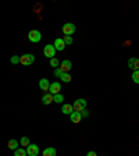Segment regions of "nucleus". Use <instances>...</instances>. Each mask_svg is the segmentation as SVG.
Returning <instances> with one entry per match:
<instances>
[{"instance_id": "nucleus-7", "label": "nucleus", "mask_w": 139, "mask_h": 156, "mask_svg": "<svg viewBox=\"0 0 139 156\" xmlns=\"http://www.w3.org/2000/svg\"><path fill=\"white\" fill-rule=\"evenodd\" d=\"M60 91H61V85H60V82H52V84H50L49 94L57 95V94H60Z\"/></svg>"}, {"instance_id": "nucleus-1", "label": "nucleus", "mask_w": 139, "mask_h": 156, "mask_svg": "<svg viewBox=\"0 0 139 156\" xmlns=\"http://www.w3.org/2000/svg\"><path fill=\"white\" fill-rule=\"evenodd\" d=\"M28 39L32 43H38L42 41V34L39 32L38 29H32V31H29V34H28Z\"/></svg>"}, {"instance_id": "nucleus-17", "label": "nucleus", "mask_w": 139, "mask_h": 156, "mask_svg": "<svg viewBox=\"0 0 139 156\" xmlns=\"http://www.w3.org/2000/svg\"><path fill=\"white\" fill-rule=\"evenodd\" d=\"M53 102H54V103H63V102H64V96H63L61 94L53 95Z\"/></svg>"}, {"instance_id": "nucleus-20", "label": "nucleus", "mask_w": 139, "mask_h": 156, "mask_svg": "<svg viewBox=\"0 0 139 156\" xmlns=\"http://www.w3.org/2000/svg\"><path fill=\"white\" fill-rule=\"evenodd\" d=\"M60 80H61L63 82H70L71 81V75H70V73H63Z\"/></svg>"}, {"instance_id": "nucleus-24", "label": "nucleus", "mask_w": 139, "mask_h": 156, "mask_svg": "<svg viewBox=\"0 0 139 156\" xmlns=\"http://www.w3.org/2000/svg\"><path fill=\"white\" fill-rule=\"evenodd\" d=\"M50 66H52V67H58V60L56 57H53L52 60H50Z\"/></svg>"}, {"instance_id": "nucleus-15", "label": "nucleus", "mask_w": 139, "mask_h": 156, "mask_svg": "<svg viewBox=\"0 0 139 156\" xmlns=\"http://www.w3.org/2000/svg\"><path fill=\"white\" fill-rule=\"evenodd\" d=\"M18 145H19V142H18L17 140H10L9 142H7V146H9V149H11V151L18 149Z\"/></svg>"}, {"instance_id": "nucleus-10", "label": "nucleus", "mask_w": 139, "mask_h": 156, "mask_svg": "<svg viewBox=\"0 0 139 156\" xmlns=\"http://www.w3.org/2000/svg\"><path fill=\"white\" fill-rule=\"evenodd\" d=\"M39 88H40L43 92H46V94H47L49 88H50V82H49L47 78H42V80L39 81Z\"/></svg>"}, {"instance_id": "nucleus-22", "label": "nucleus", "mask_w": 139, "mask_h": 156, "mask_svg": "<svg viewBox=\"0 0 139 156\" xmlns=\"http://www.w3.org/2000/svg\"><path fill=\"white\" fill-rule=\"evenodd\" d=\"M132 81L135 82V84H139V70H136V71L132 73Z\"/></svg>"}, {"instance_id": "nucleus-25", "label": "nucleus", "mask_w": 139, "mask_h": 156, "mask_svg": "<svg viewBox=\"0 0 139 156\" xmlns=\"http://www.w3.org/2000/svg\"><path fill=\"white\" fill-rule=\"evenodd\" d=\"M61 74H63V71H61V70H60V67H57V68H56V70H54V75H56V77H58V78H60V77H61Z\"/></svg>"}, {"instance_id": "nucleus-27", "label": "nucleus", "mask_w": 139, "mask_h": 156, "mask_svg": "<svg viewBox=\"0 0 139 156\" xmlns=\"http://www.w3.org/2000/svg\"><path fill=\"white\" fill-rule=\"evenodd\" d=\"M86 156H97V153H96V152H93V151H91V152H88V153H86Z\"/></svg>"}, {"instance_id": "nucleus-5", "label": "nucleus", "mask_w": 139, "mask_h": 156, "mask_svg": "<svg viewBox=\"0 0 139 156\" xmlns=\"http://www.w3.org/2000/svg\"><path fill=\"white\" fill-rule=\"evenodd\" d=\"M35 62V56L32 55V53H26V55L21 56V64L24 66H29V64H32V63Z\"/></svg>"}, {"instance_id": "nucleus-13", "label": "nucleus", "mask_w": 139, "mask_h": 156, "mask_svg": "<svg viewBox=\"0 0 139 156\" xmlns=\"http://www.w3.org/2000/svg\"><path fill=\"white\" fill-rule=\"evenodd\" d=\"M61 112L64 114H68V116H70V114L74 112V107H72V105H70V103H64L61 106Z\"/></svg>"}, {"instance_id": "nucleus-11", "label": "nucleus", "mask_w": 139, "mask_h": 156, "mask_svg": "<svg viewBox=\"0 0 139 156\" xmlns=\"http://www.w3.org/2000/svg\"><path fill=\"white\" fill-rule=\"evenodd\" d=\"M128 67H130L131 70H134V71L139 70V58H136V57H131L130 60H128Z\"/></svg>"}, {"instance_id": "nucleus-21", "label": "nucleus", "mask_w": 139, "mask_h": 156, "mask_svg": "<svg viewBox=\"0 0 139 156\" xmlns=\"http://www.w3.org/2000/svg\"><path fill=\"white\" fill-rule=\"evenodd\" d=\"M19 62H21V56H11V58H10L11 64H18Z\"/></svg>"}, {"instance_id": "nucleus-8", "label": "nucleus", "mask_w": 139, "mask_h": 156, "mask_svg": "<svg viewBox=\"0 0 139 156\" xmlns=\"http://www.w3.org/2000/svg\"><path fill=\"white\" fill-rule=\"evenodd\" d=\"M71 68H72V63L70 62V60H63V62L60 63V70H61L63 73H70Z\"/></svg>"}, {"instance_id": "nucleus-4", "label": "nucleus", "mask_w": 139, "mask_h": 156, "mask_svg": "<svg viewBox=\"0 0 139 156\" xmlns=\"http://www.w3.org/2000/svg\"><path fill=\"white\" fill-rule=\"evenodd\" d=\"M56 52H57V50L54 49L53 45H46L45 48H43V55H45L47 58H50V60L56 56Z\"/></svg>"}, {"instance_id": "nucleus-12", "label": "nucleus", "mask_w": 139, "mask_h": 156, "mask_svg": "<svg viewBox=\"0 0 139 156\" xmlns=\"http://www.w3.org/2000/svg\"><path fill=\"white\" fill-rule=\"evenodd\" d=\"M70 119H71V121H72L74 124L81 123V120H82L81 113H79V112H72V113L70 114Z\"/></svg>"}, {"instance_id": "nucleus-6", "label": "nucleus", "mask_w": 139, "mask_h": 156, "mask_svg": "<svg viewBox=\"0 0 139 156\" xmlns=\"http://www.w3.org/2000/svg\"><path fill=\"white\" fill-rule=\"evenodd\" d=\"M25 149H26V155L28 156H38V153H39V146L36 144H31V145L26 146Z\"/></svg>"}, {"instance_id": "nucleus-26", "label": "nucleus", "mask_w": 139, "mask_h": 156, "mask_svg": "<svg viewBox=\"0 0 139 156\" xmlns=\"http://www.w3.org/2000/svg\"><path fill=\"white\" fill-rule=\"evenodd\" d=\"M88 116H89V112H88L86 109H85V110H82V112H81V117H88Z\"/></svg>"}, {"instance_id": "nucleus-18", "label": "nucleus", "mask_w": 139, "mask_h": 156, "mask_svg": "<svg viewBox=\"0 0 139 156\" xmlns=\"http://www.w3.org/2000/svg\"><path fill=\"white\" fill-rule=\"evenodd\" d=\"M14 156H28L26 155V149L25 148H18L14 151Z\"/></svg>"}, {"instance_id": "nucleus-2", "label": "nucleus", "mask_w": 139, "mask_h": 156, "mask_svg": "<svg viewBox=\"0 0 139 156\" xmlns=\"http://www.w3.org/2000/svg\"><path fill=\"white\" fill-rule=\"evenodd\" d=\"M72 107H74V112H79V113H81L82 110L86 109V101L82 99V98H79V99H77V101L72 103Z\"/></svg>"}, {"instance_id": "nucleus-23", "label": "nucleus", "mask_w": 139, "mask_h": 156, "mask_svg": "<svg viewBox=\"0 0 139 156\" xmlns=\"http://www.w3.org/2000/svg\"><path fill=\"white\" fill-rule=\"evenodd\" d=\"M63 41H64L65 46H67V45H72V38H71V36H64V38H63Z\"/></svg>"}, {"instance_id": "nucleus-14", "label": "nucleus", "mask_w": 139, "mask_h": 156, "mask_svg": "<svg viewBox=\"0 0 139 156\" xmlns=\"http://www.w3.org/2000/svg\"><path fill=\"white\" fill-rule=\"evenodd\" d=\"M42 103L43 105H50V103H53V95L52 94H45L42 96Z\"/></svg>"}, {"instance_id": "nucleus-19", "label": "nucleus", "mask_w": 139, "mask_h": 156, "mask_svg": "<svg viewBox=\"0 0 139 156\" xmlns=\"http://www.w3.org/2000/svg\"><path fill=\"white\" fill-rule=\"evenodd\" d=\"M19 145H23L24 148H26L28 145H31V141H29L28 136H23V138L19 140Z\"/></svg>"}, {"instance_id": "nucleus-9", "label": "nucleus", "mask_w": 139, "mask_h": 156, "mask_svg": "<svg viewBox=\"0 0 139 156\" xmlns=\"http://www.w3.org/2000/svg\"><path fill=\"white\" fill-rule=\"evenodd\" d=\"M53 46H54V49L56 50H58V52H63L65 49V43H64V41H63V38H57L54 41V43H53Z\"/></svg>"}, {"instance_id": "nucleus-16", "label": "nucleus", "mask_w": 139, "mask_h": 156, "mask_svg": "<svg viewBox=\"0 0 139 156\" xmlns=\"http://www.w3.org/2000/svg\"><path fill=\"white\" fill-rule=\"evenodd\" d=\"M56 153H57V152H56V149L50 146V148H46V149L43 151L42 155L43 156H56Z\"/></svg>"}, {"instance_id": "nucleus-3", "label": "nucleus", "mask_w": 139, "mask_h": 156, "mask_svg": "<svg viewBox=\"0 0 139 156\" xmlns=\"http://www.w3.org/2000/svg\"><path fill=\"white\" fill-rule=\"evenodd\" d=\"M75 29H77V27L72 23H65L63 25V34H64V36H71L75 32Z\"/></svg>"}]
</instances>
